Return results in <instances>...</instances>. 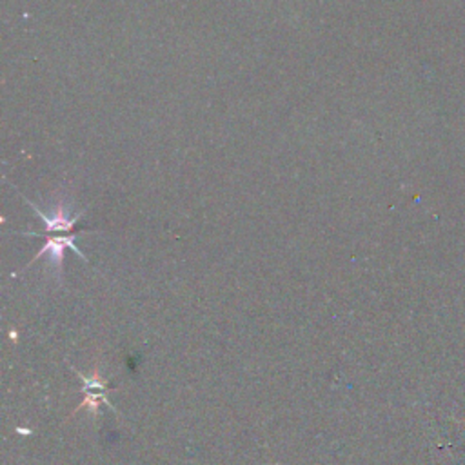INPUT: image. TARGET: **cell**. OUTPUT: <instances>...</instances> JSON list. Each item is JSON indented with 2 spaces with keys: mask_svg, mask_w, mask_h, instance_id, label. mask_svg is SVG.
<instances>
[{
  "mask_svg": "<svg viewBox=\"0 0 465 465\" xmlns=\"http://www.w3.org/2000/svg\"><path fill=\"white\" fill-rule=\"evenodd\" d=\"M77 375H79V378L82 380V395H84V400L80 402V405L77 407V409H73V414H77L79 411H82V409H86L89 414H91V418L93 420H97L98 418V414H100V405L104 404L106 407H109L115 414H118V411H116V407H113V404L109 402V398H107V395H109V389H107V378H102V375H100V367H98V364H95V367H93V373L89 375V377H86V375H82L79 369H73ZM71 414V416H73Z\"/></svg>",
  "mask_w": 465,
  "mask_h": 465,
  "instance_id": "cell-1",
  "label": "cell"
},
{
  "mask_svg": "<svg viewBox=\"0 0 465 465\" xmlns=\"http://www.w3.org/2000/svg\"><path fill=\"white\" fill-rule=\"evenodd\" d=\"M23 235H26V237H42L46 240L44 246L41 247V251L30 260V264L26 267L35 264L39 258L48 256L50 258V265L55 269V274L60 278L62 276V265H64V253H66V249H73L75 255H79L82 260L88 262V258L82 255V251L75 244V235H44V233H37V231H30V233H23Z\"/></svg>",
  "mask_w": 465,
  "mask_h": 465,
  "instance_id": "cell-2",
  "label": "cell"
}]
</instances>
